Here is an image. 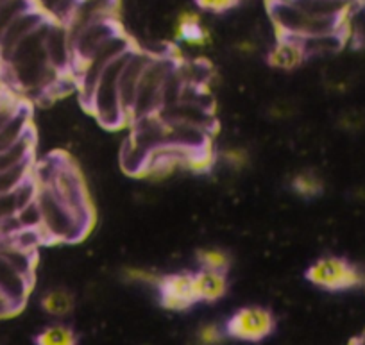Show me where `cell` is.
Wrapping results in <instances>:
<instances>
[{
  "label": "cell",
  "instance_id": "6da1fadb",
  "mask_svg": "<svg viewBox=\"0 0 365 345\" xmlns=\"http://www.w3.org/2000/svg\"><path fill=\"white\" fill-rule=\"evenodd\" d=\"M51 20L52 15L0 63V77L6 86L26 101L54 95L63 83H73L72 77L56 72L47 58L45 36Z\"/></svg>",
  "mask_w": 365,
  "mask_h": 345
},
{
  "label": "cell",
  "instance_id": "7a4b0ae2",
  "mask_svg": "<svg viewBox=\"0 0 365 345\" xmlns=\"http://www.w3.org/2000/svg\"><path fill=\"white\" fill-rule=\"evenodd\" d=\"M33 177L38 185H47L88 227H93L96 210L86 182L77 165L66 154H51L40 163L34 161Z\"/></svg>",
  "mask_w": 365,
  "mask_h": 345
},
{
  "label": "cell",
  "instance_id": "3957f363",
  "mask_svg": "<svg viewBox=\"0 0 365 345\" xmlns=\"http://www.w3.org/2000/svg\"><path fill=\"white\" fill-rule=\"evenodd\" d=\"M36 204L41 217L40 233L45 244H77L91 231L47 185L36 182Z\"/></svg>",
  "mask_w": 365,
  "mask_h": 345
},
{
  "label": "cell",
  "instance_id": "277c9868",
  "mask_svg": "<svg viewBox=\"0 0 365 345\" xmlns=\"http://www.w3.org/2000/svg\"><path fill=\"white\" fill-rule=\"evenodd\" d=\"M267 11L278 36L310 38L347 29V20L315 19L296 8L290 0H267Z\"/></svg>",
  "mask_w": 365,
  "mask_h": 345
},
{
  "label": "cell",
  "instance_id": "5b68a950",
  "mask_svg": "<svg viewBox=\"0 0 365 345\" xmlns=\"http://www.w3.org/2000/svg\"><path fill=\"white\" fill-rule=\"evenodd\" d=\"M135 47V45H133ZM131 47V48H133ZM129 48V51H131ZM129 51L118 56L110 66L103 72L96 90L91 93L90 101L84 104V108L99 120V124L106 129H120L128 128V118L124 115V109L120 104V93H118V79H120L122 66L128 59Z\"/></svg>",
  "mask_w": 365,
  "mask_h": 345
},
{
  "label": "cell",
  "instance_id": "8992f818",
  "mask_svg": "<svg viewBox=\"0 0 365 345\" xmlns=\"http://www.w3.org/2000/svg\"><path fill=\"white\" fill-rule=\"evenodd\" d=\"M131 38L125 34V31H120L115 36H111L106 43L101 45L90 58L84 63H81L76 70H73V86L77 88L81 95V102L86 104L90 101L91 93L96 90L97 83H99L101 76H103L104 70L118 58V56L124 54L125 51L133 47Z\"/></svg>",
  "mask_w": 365,
  "mask_h": 345
},
{
  "label": "cell",
  "instance_id": "52a82bcc",
  "mask_svg": "<svg viewBox=\"0 0 365 345\" xmlns=\"http://www.w3.org/2000/svg\"><path fill=\"white\" fill-rule=\"evenodd\" d=\"M178 58L172 54H153L147 68L143 70V76L140 79L138 91H136L135 104L131 109V118L129 124L136 118L149 117L161 109V97H163V86L168 73L174 68Z\"/></svg>",
  "mask_w": 365,
  "mask_h": 345
},
{
  "label": "cell",
  "instance_id": "ba28073f",
  "mask_svg": "<svg viewBox=\"0 0 365 345\" xmlns=\"http://www.w3.org/2000/svg\"><path fill=\"white\" fill-rule=\"evenodd\" d=\"M308 283L326 292H347L364 287V270L340 256H322L304 272Z\"/></svg>",
  "mask_w": 365,
  "mask_h": 345
},
{
  "label": "cell",
  "instance_id": "9c48e42d",
  "mask_svg": "<svg viewBox=\"0 0 365 345\" xmlns=\"http://www.w3.org/2000/svg\"><path fill=\"white\" fill-rule=\"evenodd\" d=\"M276 327H278V319L272 309L258 304L238 308L224 322L227 338L245 344H259L267 340L272 336Z\"/></svg>",
  "mask_w": 365,
  "mask_h": 345
},
{
  "label": "cell",
  "instance_id": "30bf717a",
  "mask_svg": "<svg viewBox=\"0 0 365 345\" xmlns=\"http://www.w3.org/2000/svg\"><path fill=\"white\" fill-rule=\"evenodd\" d=\"M156 294L160 306L167 311H188L199 304L194 287V272L188 270L163 274L156 287Z\"/></svg>",
  "mask_w": 365,
  "mask_h": 345
},
{
  "label": "cell",
  "instance_id": "8fae6325",
  "mask_svg": "<svg viewBox=\"0 0 365 345\" xmlns=\"http://www.w3.org/2000/svg\"><path fill=\"white\" fill-rule=\"evenodd\" d=\"M150 59H153V52L135 45L129 51L128 59H125L124 66H122L120 79H118V93H120V104L122 109H124L125 118H128V125L129 118H131V109L133 104H135L136 91H138L140 79H142L143 70L147 68Z\"/></svg>",
  "mask_w": 365,
  "mask_h": 345
},
{
  "label": "cell",
  "instance_id": "7c38bea8",
  "mask_svg": "<svg viewBox=\"0 0 365 345\" xmlns=\"http://www.w3.org/2000/svg\"><path fill=\"white\" fill-rule=\"evenodd\" d=\"M120 0H76L72 13L63 26L72 40L84 27L108 19H118Z\"/></svg>",
  "mask_w": 365,
  "mask_h": 345
},
{
  "label": "cell",
  "instance_id": "4fadbf2b",
  "mask_svg": "<svg viewBox=\"0 0 365 345\" xmlns=\"http://www.w3.org/2000/svg\"><path fill=\"white\" fill-rule=\"evenodd\" d=\"M45 51H47V58L56 72L65 77L73 76L76 59H73L72 40H70L66 27L54 19L48 24L47 36H45Z\"/></svg>",
  "mask_w": 365,
  "mask_h": 345
},
{
  "label": "cell",
  "instance_id": "5bb4252c",
  "mask_svg": "<svg viewBox=\"0 0 365 345\" xmlns=\"http://www.w3.org/2000/svg\"><path fill=\"white\" fill-rule=\"evenodd\" d=\"M122 26L118 19H108L101 20V22L91 24V26L84 27L79 34L72 38V47H73V59H76V68L81 63L86 61L97 48L103 43H106L111 36L120 33ZM73 68V70H76Z\"/></svg>",
  "mask_w": 365,
  "mask_h": 345
},
{
  "label": "cell",
  "instance_id": "9a60e30c",
  "mask_svg": "<svg viewBox=\"0 0 365 345\" xmlns=\"http://www.w3.org/2000/svg\"><path fill=\"white\" fill-rule=\"evenodd\" d=\"M47 19H51V15L45 9H41V6L19 16L0 36V63L6 61L8 56Z\"/></svg>",
  "mask_w": 365,
  "mask_h": 345
},
{
  "label": "cell",
  "instance_id": "2e32d148",
  "mask_svg": "<svg viewBox=\"0 0 365 345\" xmlns=\"http://www.w3.org/2000/svg\"><path fill=\"white\" fill-rule=\"evenodd\" d=\"M34 287V277L26 276L11 265L6 258L0 256V290L4 292L11 301L19 306H26Z\"/></svg>",
  "mask_w": 365,
  "mask_h": 345
},
{
  "label": "cell",
  "instance_id": "e0dca14e",
  "mask_svg": "<svg viewBox=\"0 0 365 345\" xmlns=\"http://www.w3.org/2000/svg\"><path fill=\"white\" fill-rule=\"evenodd\" d=\"M194 287L197 302L205 304H215L220 299L226 297L230 281L226 272H213V270L199 269L194 272Z\"/></svg>",
  "mask_w": 365,
  "mask_h": 345
},
{
  "label": "cell",
  "instance_id": "ac0fdd59",
  "mask_svg": "<svg viewBox=\"0 0 365 345\" xmlns=\"http://www.w3.org/2000/svg\"><path fill=\"white\" fill-rule=\"evenodd\" d=\"M267 61L272 68L282 70V72H294L299 68L307 58H304L303 51L299 48L297 41L289 36H278L276 43L270 47L269 54H267Z\"/></svg>",
  "mask_w": 365,
  "mask_h": 345
},
{
  "label": "cell",
  "instance_id": "d6986e66",
  "mask_svg": "<svg viewBox=\"0 0 365 345\" xmlns=\"http://www.w3.org/2000/svg\"><path fill=\"white\" fill-rule=\"evenodd\" d=\"M294 40L297 41V45H299L307 59L322 58V56H331L342 51V47L347 41V29L331 34H321V36L294 38Z\"/></svg>",
  "mask_w": 365,
  "mask_h": 345
},
{
  "label": "cell",
  "instance_id": "ffe728a7",
  "mask_svg": "<svg viewBox=\"0 0 365 345\" xmlns=\"http://www.w3.org/2000/svg\"><path fill=\"white\" fill-rule=\"evenodd\" d=\"M296 8L315 19L347 20L354 2L349 0H290Z\"/></svg>",
  "mask_w": 365,
  "mask_h": 345
},
{
  "label": "cell",
  "instance_id": "44dd1931",
  "mask_svg": "<svg viewBox=\"0 0 365 345\" xmlns=\"http://www.w3.org/2000/svg\"><path fill=\"white\" fill-rule=\"evenodd\" d=\"M31 131H34L33 120H31V105L29 102H26L15 117L4 128L0 129V153H4V150L15 147Z\"/></svg>",
  "mask_w": 365,
  "mask_h": 345
},
{
  "label": "cell",
  "instance_id": "7402d4cb",
  "mask_svg": "<svg viewBox=\"0 0 365 345\" xmlns=\"http://www.w3.org/2000/svg\"><path fill=\"white\" fill-rule=\"evenodd\" d=\"M34 197H36V181H34L33 175L27 181H24L16 190L0 195V224L15 218L26 204L34 200Z\"/></svg>",
  "mask_w": 365,
  "mask_h": 345
},
{
  "label": "cell",
  "instance_id": "603a6c76",
  "mask_svg": "<svg viewBox=\"0 0 365 345\" xmlns=\"http://www.w3.org/2000/svg\"><path fill=\"white\" fill-rule=\"evenodd\" d=\"M76 295L68 290V288H51V290L43 292L40 297V308L47 313L48 316L54 319H66L76 309Z\"/></svg>",
  "mask_w": 365,
  "mask_h": 345
},
{
  "label": "cell",
  "instance_id": "cb8c5ba5",
  "mask_svg": "<svg viewBox=\"0 0 365 345\" xmlns=\"http://www.w3.org/2000/svg\"><path fill=\"white\" fill-rule=\"evenodd\" d=\"M174 34L179 41L190 45H205L210 40L206 27L202 26L201 15L195 11H182L175 20Z\"/></svg>",
  "mask_w": 365,
  "mask_h": 345
},
{
  "label": "cell",
  "instance_id": "d4e9b609",
  "mask_svg": "<svg viewBox=\"0 0 365 345\" xmlns=\"http://www.w3.org/2000/svg\"><path fill=\"white\" fill-rule=\"evenodd\" d=\"M34 149H36V133L31 131L15 147L0 153V172H9L24 165L34 163Z\"/></svg>",
  "mask_w": 365,
  "mask_h": 345
},
{
  "label": "cell",
  "instance_id": "484cf974",
  "mask_svg": "<svg viewBox=\"0 0 365 345\" xmlns=\"http://www.w3.org/2000/svg\"><path fill=\"white\" fill-rule=\"evenodd\" d=\"M150 150L140 145L133 136H128L120 149V167L128 175L143 177L147 163H149Z\"/></svg>",
  "mask_w": 365,
  "mask_h": 345
},
{
  "label": "cell",
  "instance_id": "4316f807",
  "mask_svg": "<svg viewBox=\"0 0 365 345\" xmlns=\"http://www.w3.org/2000/svg\"><path fill=\"white\" fill-rule=\"evenodd\" d=\"M289 188L294 195L301 197V199H315V197L324 193L326 182L319 172L312 170V168H303V170H297L296 174H292Z\"/></svg>",
  "mask_w": 365,
  "mask_h": 345
},
{
  "label": "cell",
  "instance_id": "83f0119b",
  "mask_svg": "<svg viewBox=\"0 0 365 345\" xmlns=\"http://www.w3.org/2000/svg\"><path fill=\"white\" fill-rule=\"evenodd\" d=\"M81 336L70 324L52 322L34 336V345H79Z\"/></svg>",
  "mask_w": 365,
  "mask_h": 345
},
{
  "label": "cell",
  "instance_id": "f1b7e54d",
  "mask_svg": "<svg viewBox=\"0 0 365 345\" xmlns=\"http://www.w3.org/2000/svg\"><path fill=\"white\" fill-rule=\"evenodd\" d=\"M195 262H197L199 269L202 270H213V272H230L231 259L230 252L219 247H202L195 252Z\"/></svg>",
  "mask_w": 365,
  "mask_h": 345
},
{
  "label": "cell",
  "instance_id": "f546056e",
  "mask_svg": "<svg viewBox=\"0 0 365 345\" xmlns=\"http://www.w3.org/2000/svg\"><path fill=\"white\" fill-rule=\"evenodd\" d=\"M38 6H40L38 0H4L0 4V36L19 16L38 8Z\"/></svg>",
  "mask_w": 365,
  "mask_h": 345
},
{
  "label": "cell",
  "instance_id": "4dcf8cb0",
  "mask_svg": "<svg viewBox=\"0 0 365 345\" xmlns=\"http://www.w3.org/2000/svg\"><path fill=\"white\" fill-rule=\"evenodd\" d=\"M161 276H163V274H160L158 270L140 265H125L122 267L120 270V277L124 283L142 284V287H149L153 288V290H156Z\"/></svg>",
  "mask_w": 365,
  "mask_h": 345
},
{
  "label": "cell",
  "instance_id": "1f68e13d",
  "mask_svg": "<svg viewBox=\"0 0 365 345\" xmlns=\"http://www.w3.org/2000/svg\"><path fill=\"white\" fill-rule=\"evenodd\" d=\"M217 160L222 161L230 170L242 172L251 165V153L244 145H227L215 154Z\"/></svg>",
  "mask_w": 365,
  "mask_h": 345
},
{
  "label": "cell",
  "instance_id": "d6a6232c",
  "mask_svg": "<svg viewBox=\"0 0 365 345\" xmlns=\"http://www.w3.org/2000/svg\"><path fill=\"white\" fill-rule=\"evenodd\" d=\"M227 340L224 324L205 322L195 331V344L197 345H224Z\"/></svg>",
  "mask_w": 365,
  "mask_h": 345
},
{
  "label": "cell",
  "instance_id": "836d02e7",
  "mask_svg": "<svg viewBox=\"0 0 365 345\" xmlns=\"http://www.w3.org/2000/svg\"><path fill=\"white\" fill-rule=\"evenodd\" d=\"M33 167L34 163H31L15 168V170L0 172V195L13 192V190L19 188L24 181H27V179L33 175Z\"/></svg>",
  "mask_w": 365,
  "mask_h": 345
},
{
  "label": "cell",
  "instance_id": "e575fe53",
  "mask_svg": "<svg viewBox=\"0 0 365 345\" xmlns=\"http://www.w3.org/2000/svg\"><path fill=\"white\" fill-rule=\"evenodd\" d=\"M26 102H27L26 98L19 97L15 91H11V90L8 91V95H6V97L0 101V129L4 128V125L8 124L13 117H15L16 113L20 111V108H22Z\"/></svg>",
  "mask_w": 365,
  "mask_h": 345
},
{
  "label": "cell",
  "instance_id": "d590c367",
  "mask_svg": "<svg viewBox=\"0 0 365 345\" xmlns=\"http://www.w3.org/2000/svg\"><path fill=\"white\" fill-rule=\"evenodd\" d=\"M339 128L346 133H361L365 129V113L360 109H346L339 115Z\"/></svg>",
  "mask_w": 365,
  "mask_h": 345
},
{
  "label": "cell",
  "instance_id": "8d00e7d4",
  "mask_svg": "<svg viewBox=\"0 0 365 345\" xmlns=\"http://www.w3.org/2000/svg\"><path fill=\"white\" fill-rule=\"evenodd\" d=\"M242 0H195V4L206 13H213V15H224L240 6Z\"/></svg>",
  "mask_w": 365,
  "mask_h": 345
},
{
  "label": "cell",
  "instance_id": "74e56055",
  "mask_svg": "<svg viewBox=\"0 0 365 345\" xmlns=\"http://www.w3.org/2000/svg\"><path fill=\"white\" fill-rule=\"evenodd\" d=\"M22 309V306L16 304L15 301H11L4 292L0 290V319H9V316L19 315Z\"/></svg>",
  "mask_w": 365,
  "mask_h": 345
},
{
  "label": "cell",
  "instance_id": "f35d334b",
  "mask_svg": "<svg viewBox=\"0 0 365 345\" xmlns=\"http://www.w3.org/2000/svg\"><path fill=\"white\" fill-rule=\"evenodd\" d=\"M8 91H9V88L6 86V84H4V81L0 79V101H2V98H4L6 95H8Z\"/></svg>",
  "mask_w": 365,
  "mask_h": 345
},
{
  "label": "cell",
  "instance_id": "ab89813d",
  "mask_svg": "<svg viewBox=\"0 0 365 345\" xmlns=\"http://www.w3.org/2000/svg\"><path fill=\"white\" fill-rule=\"evenodd\" d=\"M353 341H356L358 345H365V331H364V333L360 334V336L356 338V340H353Z\"/></svg>",
  "mask_w": 365,
  "mask_h": 345
},
{
  "label": "cell",
  "instance_id": "60d3db41",
  "mask_svg": "<svg viewBox=\"0 0 365 345\" xmlns=\"http://www.w3.org/2000/svg\"><path fill=\"white\" fill-rule=\"evenodd\" d=\"M364 274H365V270H364ZM364 288H365V277H364Z\"/></svg>",
  "mask_w": 365,
  "mask_h": 345
},
{
  "label": "cell",
  "instance_id": "b9f144b4",
  "mask_svg": "<svg viewBox=\"0 0 365 345\" xmlns=\"http://www.w3.org/2000/svg\"><path fill=\"white\" fill-rule=\"evenodd\" d=\"M351 345H358V344H356V341H353V344H351Z\"/></svg>",
  "mask_w": 365,
  "mask_h": 345
},
{
  "label": "cell",
  "instance_id": "7bdbcfd3",
  "mask_svg": "<svg viewBox=\"0 0 365 345\" xmlns=\"http://www.w3.org/2000/svg\"><path fill=\"white\" fill-rule=\"evenodd\" d=\"M2 2H4V0H0V4H2Z\"/></svg>",
  "mask_w": 365,
  "mask_h": 345
},
{
  "label": "cell",
  "instance_id": "ee69618b",
  "mask_svg": "<svg viewBox=\"0 0 365 345\" xmlns=\"http://www.w3.org/2000/svg\"><path fill=\"white\" fill-rule=\"evenodd\" d=\"M0 79H2V77H0Z\"/></svg>",
  "mask_w": 365,
  "mask_h": 345
}]
</instances>
